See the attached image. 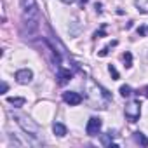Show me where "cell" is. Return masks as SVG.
I'll return each instance as SVG.
<instances>
[{"label": "cell", "instance_id": "9c48e42d", "mask_svg": "<svg viewBox=\"0 0 148 148\" xmlns=\"http://www.w3.org/2000/svg\"><path fill=\"white\" fill-rule=\"evenodd\" d=\"M112 139H113V134L110 131V132H106V134L101 136V145L103 146H113V148H117V143H112Z\"/></svg>", "mask_w": 148, "mask_h": 148}, {"label": "cell", "instance_id": "5bb4252c", "mask_svg": "<svg viewBox=\"0 0 148 148\" xmlns=\"http://www.w3.org/2000/svg\"><path fill=\"white\" fill-rule=\"evenodd\" d=\"M136 5L141 12H148V0H136Z\"/></svg>", "mask_w": 148, "mask_h": 148}, {"label": "cell", "instance_id": "9a60e30c", "mask_svg": "<svg viewBox=\"0 0 148 148\" xmlns=\"http://www.w3.org/2000/svg\"><path fill=\"white\" fill-rule=\"evenodd\" d=\"M112 45H117V40H113V42H112V44H110L108 47H103V49H101V51L98 52V56H101V58L108 56V52H110V47H112Z\"/></svg>", "mask_w": 148, "mask_h": 148}, {"label": "cell", "instance_id": "cb8c5ba5", "mask_svg": "<svg viewBox=\"0 0 148 148\" xmlns=\"http://www.w3.org/2000/svg\"><path fill=\"white\" fill-rule=\"evenodd\" d=\"M143 92H145V96H146V98H148V86H146V87H145V89H143Z\"/></svg>", "mask_w": 148, "mask_h": 148}, {"label": "cell", "instance_id": "603a6c76", "mask_svg": "<svg viewBox=\"0 0 148 148\" xmlns=\"http://www.w3.org/2000/svg\"><path fill=\"white\" fill-rule=\"evenodd\" d=\"M61 2H64V4H73L75 0H61Z\"/></svg>", "mask_w": 148, "mask_h": 148}, {"label": "cell", "instance_id": "8fae6325", "mask_svg": "<svg viewBox=\"0 0 148 148\" xmlns=\"http://www.w3.org/2000/svg\"><path fill=\"white\" fill-rule=\"evenodd\" d=\"M52 131H54V134H56V136H59V138L66 136V127H64L63 124H59V122H56V124L52 125Z\"/></svg>", "mask_w": 148, "mask_h": 148}, {"label": "cell", "instance_id": "44dd1931", "mask_svg": "<svg viewBox=\"0 0 148 148\" xmlns=\"http://www.w3.org/2000/svg\"><path fill=\"white\" fill-rule=\"evenodd\" d=\"M94 7H96V11H98V12H101V4H96Z\"/></svg>", "mask_w": 148, "mask_h": 148}, {"label": "cell", "instance_id": "ac0fdd59", "mask_svg": "<svg viewBox=\"0 0 148 148\" xmlns=\"http://www.w3.org/2000/svg\"><path fill=\"white\" fill-rule=\"evenodd\" d=\"M108 71H110V75H112V79H113V80H117V79H119V71L115 70V66H113V64H110V66H108Z\"/></svg>", "mask_w": 148, "mask_h": 148}, {"label": "cell", "instance_id": "5b68a950", "mask_svg": "<svg viewBox=\"0 0 148 148\" xmlns=\"http://www.w3.org/2000/svg\"><path fill=\"white\" fill-rule=\"evenodd\" d=\"M101 125H103V122H101L99 117H91L87 125H86V132L89 136H98V132L101 131Z\"/></svg>", "mask_w": 148, "mask_h": 148}, {"label": "cell", "instance_id": "e0dca14e", "mask_svg": "<svg viewBox=\"0 0 148 148\" xmlns=\"http://www.w3.org/2000/svg\"><path fill=\"white\" fill-rule=\"evenodd\" d=\"M106 35V25H103L96 33H94V38H101V37H105Z\"/></svg>", "mask_w": 148, "mask_h": 148}, {"label": "cell", "instance_id": "7402d4cb", "mask_svg": "<svg viewBox=\"0 0 148 148\" xmlns=\"http://www.w3.org/2000/svg\"><path fill=\"white\" fill-rule=\"evenodd\" d=\"M79 4H80V5H82V7H84V5H86V4H87V0H79Z\"/></svg>", "mask_w": 148, "mask_h": 148}, {"label": "cell", "instance_id": "8992f818", "mask_svg": "<svg viewBox=\"0 0 148 148\" xmlns=\"http://www.w3.org/2000/svg\"><path fill=\"white\" fill-rule=\"evenodd\" d=\"M63 101L68 103L70 106H77L82 103V96L75 91H68V92H63Z\"/></svg>", "mask_w": 148, "mask_h": 148}, {"label": "cell", "instance_id": "4fadbf2b", "mask_svg": "<svg viewBox=\"0 0 148 148\" xmlns=\"http://www.w3.org/2000/svg\"><path fill=\"white\" fill-rule=\"evenodd\" d=\"M7 101H9L11 105H14L16 108H19V106H23V105L26 103V99H25V98H7Z\"/></svg>", "mask_w": 148, "mask_h": 148}, {"label": "cell", "instance_id": "2e32d148", "mask_svg": "<svg viewBox=\"0 0 148 148\" xmlns=\"http://www.w3.org/2000/svg\"><path fill=\"white\" fill-rule=\"evenodd\" d=\"M132 94V89L129 87V86H122L120 87V96H124V98H129Z\"/></svg>", "mask_w": 148, "mask_h": 148}, {"label": "cell", "instance_id": "6da1fadb", "mask_svg": "<svg viewBox=\"0 0 148 148\" xmlns=\"http://www.w3.org/2000/svg\"><path fill=\"white\" fill-rule=\"evenodd\" d=\"M21 9H23V32L25 35L32 37L38 32L40 14L35 0H21Z\"/></svg>", "mask_w": 148, "mask_h": 148}, {"label": "cell", "instance_id": "3957f363", "mask_svg": "<svg viewBox=\"0 0 148 148\" xmlns=\"http://www.w3.org/2000/svg\"><path fill=\"white\" fill-rule=\"evenodd\" d=\"M14 117V120L18 122V125L25 131V132H28L30 136H33V138H38L40 136V127L32 120V119H28L26 115H19V113H16V115H12Z\"/></svg>", "mask_w": 148, "mask_h": 148}, {"label": "cell", "instance_id": "30bf717a", "mask_svg": "<svg viewBox=\"0 0 148 148\" xmlns=\"http://www.w3.org/2000/svg\"><path fill=\"white\" fill-rule=\"evenodd\" d=\"M132 138H134V141H136L138 145H141V146H145V148L148 146V138H146L143 132H139V131H138V132H134V136H132Z\"/></svg>", "mask_w": 148, "mask_h": 148}, {"label": "cell", "instance_id": "7c38bea8", "mask_svg": "<svg viewBox=\"0 0 148 148\" xmlns=\"http://www.w3.org/2000/svg\"><path fill=\"white\" fill-rule=\"evenodd\" d=\"M122 59H124V66H125V68H131V66H132V54H131L129 51H125V52L122 54Z\"/></svg>", "mask_w": 148, "mask_h": 148}, {"label": "cell", "instance_id": "277c9868", "mask_svg": "<svg viewBox=\"0 0 148 148\" xmlns=\"http://www.w3.org/2000/svg\"><path fill=\"white\" fill-rule=\"evenodd\" d=\"M141 115V103L139 101H132L125 106V117L129 122H136Z\"/></svg>", "mask_w": 148, "mask_h": 148}, {"label": "cell", "instance_id": "d6986e66", "mask_svg": "<svg viewBox=\"0 0 148 148\" xmlns=\"http://www.w3.org/2000/svg\"><path fill=\"white\" fill-rule=\"evenodd\" d=\"M145 33H146V28H145V26H139V28H138V35H141V37H143Z\"/></svg>", "mask_w": 148, "mask_h": 148}, {"label": "cell", "instance_id": "52a82bcc", "mask_svg": "<svg viewBox=\"0 0 148 148\" xmlns=\"http://www.w3.org/2000/svg\"><path fill=\"white\" fill-rule=\"evenodd\" d=\"M33 79V71L28 70V68H23V70H18L16 71V80L19 84H30Z\"/></svg>", "mask_w": 148, "mask_h": 148}, {"label": "cell", "instance_id": "d4e9b609", "mask_svg": "<svg viewBox=\"0 0 148 148\" xmlns=\"http://www.w3.org/2000/svg\"><path fill=\"white\" fill-rule=\"evenodd\" d=\"M146 32H148V28H146Z\"/></svg>", "mask_w": 148, "mask_h": 148}, {"label": "cell", "instance_id": "ffe728a7", "mask_svg": "<svg viewBox=\"0 0 148 148\" xmlns=\"http://www.w3.org/2000/svg\"><path fill=\"white\" fill-rule=\"evenodd\" d=\"M7 89H9V87H7V84H5V82H2V94H4V92H7Z\"/></svg>", "mask_w": 148, "mask_h": 148}, {"label": "cell", "instance_id": "7a4b0ae2", "mask_svg": "<svg viewBox=\"0 0 148 148\" xmlns=\"http://www.w3.org/2000/svg\"><path fill=\"white\" fill-rule=\"evenodd\" d=\"M87 92H89L87 96H89V99H91V105H92L94 108H106V105L113 99L112 94H110L106 89H103L101 86L94 84L92 80L87 82Z\"/></svg>", "mask_w": 148, "mask_h": 148}, {"label": "cell", "instance_id": "ba28073f", "mask_svg": "<svg viewBox=\"0 0 148 148\" xmlns=\"http://www.w3.org/2000/svg\"><path fill=\"white\" fill-rule=\"evenodd\" d=\"M71 77H73V73H71L70 70H66V68H63V66L58 68V75H56V79H58V84H59V86L68 84V82L71 80Z\"/></svg>", "mask_w": 148, "mask_h": 148}]
</instances>
